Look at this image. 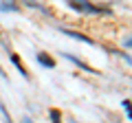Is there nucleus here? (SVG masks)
I'll return each instance as SVG.
<instances>
[{"instance_id": "nucleus-1", "label": "nucleus", "mask_w": 132, "mask_h": 123, "mask_svg": "<svg viewBox=\"0 0 132 123\" xmlns=\"http://www.w3.org/2000/svg\"><path fill=\"white\" fill-rule=\"evenodd\" d=\"M38 61H40V64H44V66H48V68H55V59L48 57L46 53H40V55H38Z\"/></svg>"}, {"instance_id": "nucleus-2", "label": "nucleus", "mask_w": 132, "mask_h": 123, "mask_svg": "<svg viewBox=\"0 0 132 123\" xmlns=\"http://www.w3.org/2000/svg\"><path fill=\"white\" fill-rule=\"evenodd\" d=\"M64 35H71V38L81 40V42H86V44H93V40H90V38H86V35H81V33H75V31H66V29H64Z\"/></svg>"}, {"instance_id": "nucleus-3", "label": "nucleus", "mask_w": 132, "mask_h": 123, "mask_svg": "<svg viewBox=\"0 0 132 123\" xmlns=\"http://www.w3.org/2000/svg\"><path fill=\"white\" fill-rule=\"evenodd\" d=\"M51 121L53 123H60V112H57V110H51Z\"/></svg>"}, {"instance_id": "nucleus-4", "label": "nucleus", "mask_w": 132, "mask_h": 123, "mask_svg": "<svg viewBox=\"0 0 132 123\" xmlns=\"http://www.w3.org/2000/svg\"><path fill=\"white\" fill-rule=\"evenodd\" d=\"M123 108L128 110V117L132 119V103H130V101H123Z\"/></svg>"}, {"instance_id": "nucleus-5", "label": "nucleus", "mask_w": 132, "mask_h": 123, "mask_svg": "<svg viewBox=\"0 0 132 123\" xmlns=\"http://www.w3.org/2000/svg\"><path fill=\"white\" fill-rule=\"evenodd\" d=\"M126 44H128V46H132V38H130V40H128V42H126Z\"/></svg>"}, {"instance_id": "nucleus-6", "label": "nucleus", "mask_w": 132, "mask_h": 123, "mask_svg": "<svg viewBox=\"0 0 132 123\" xmlns=\"http://www.w3.org/2000/svg\"><path fill=\"white\" fill-rule=\"evenodd\" d=\"M24 123H33V121H31V119H24Z\"/></svg>"}]
</instances>
